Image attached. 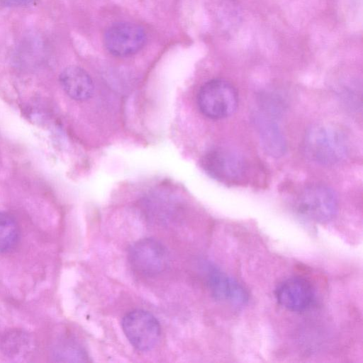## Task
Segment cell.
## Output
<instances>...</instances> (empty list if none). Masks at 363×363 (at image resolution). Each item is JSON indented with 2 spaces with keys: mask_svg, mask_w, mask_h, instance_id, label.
Masks as SVG:
<instances>
[{
  "mask_svg": "<svg viewBox=\"0 0 363 363\" xmlns=\"http://www.w3.org/2000/svg\"><path fill=\"white\" fill-rule=\"evenodd\" d=\"M261 144L271 156H282L286 150V143L278 125L265 114H259L255 119Z\"/></svg>",
  "mask_w": 363,
  "mask_h": 363,
  "instance_id": "cell-11",
  "label": "cell"
},
{
  "mask_svg": "<svg viewBox=\"0 0 363 363\" xmlns=\"http://www.w3.org/2000/svg\"><path fill=\"white\" fill-rule=\"evenodd\" d=\"M238 96L229 82L215 79L206 82L197 96L198 106L208 118L220 119L233 114L238 106Z\"/></svg>",
  "mask_w": 363,
  "mask_h": 363,
  "instance_id": "cell-4",
  "label": "cell"
},
{
  "mask_svg": "<svg viewBox=\"0 0 363 363\" xmlns=\"http://www.w3.org/2000/svg\"><path fill=\"white\" fill-rule=\"evenodd\" d=\"M303 150L311 161L322 165H332L345 157L347 145L345 135L337 128L317 124L307 131Z\"/></svg>",
  "mask_w": 363,
  "mask_h": 363,
  "instance_id": "cell-1",
  "label": "cell"
},
{
  "mask_svg": "<svg viewBox=\"0 0 363 363\" xmlns=\"http://www.w3.org/2000/svg\"><path fill=\"white\" fill-rule=\"evenodd\" d=\"M295 208L302 217L320 223L331 220L338 211V201L335 192L323 184H311L298 195Z\"/></svg>",
  "mask_w": 363,
  "mask_h": 363,
  "instance_id": "cell-3",
  "label": "cell"
},
{
  "mask_svg": "<svg viewBox=\"0 0 363 363\" xmlns=\"http://www.w3.org/2000/svg\"><path fill=\"white\" fill-rule=\"evenodd\" d=\"M18 235L16 220L8 213L0 211V252L11 250L16 245Z\"/></svg>",
  "mask_w": 363,
  "mask_h": 363,
  "instance_id": "cell-12",
  "label": "cell"
},
{
  "mask_svg": "<svg viewBox=\"0 0 363 363\" xmlns=\"http://www.w3.org/2000/svg\"><path fill=\"white\" fill-rule=\"evenodd\" d=\"M275 297L282 307L294 312H302L311 307L315 292L311 282L295 277L280 282L275 289Z\"/></svg>",
  "mask_w": 363,
  "mask_h": 363,
  "instance_id": "cell-8",
  "label": "cell"
},
{
  "mask_svg": "<svg viewBox=\"0 0 363 363\" xmlns=\"http://www.w3.org/2000/svg\"><path fill=\"white\" fill-rule=\"evenodd\" d=\"M205 272L208 287L216 299L238 306L247 302V291L237 280L211 264L205 265Z\"/></svg>",
  "mask_w": 363,
  "mask_h": 363,
  "instance_id": "cell-9",
  "label": "cell"
},
{
  "mask_svg": "<svg viewBox=\"0 0 363 363\" xmlns=\"http://www.w3.org/2000/svg\"><path fill=\"white\" fill-rule=\"evenodd\" d=\"M59 81L65 93L72 99L84 101L94 92V82L90 75L82 68L69 66L60 74Z\"/></svg>",
  "mask_w": 363,
  "mask_h": 363,
  "instance_id": "cell-10",
  "label": "cell"
},
{
  "mask_svg": "<svg viewBox=\"0 0 363 363\" xmlns=\"http://www.w3.org/2000/svg\"><path fill=\"white\" fill-rule=\"evenodd\" d=\"M146 35L142 27L130 22H118L105 32L104 43L107 50L115 56L126 57L140 50Z\"/></svg>",
  "mask_w": 363,
  "mask_h": 363,
  "instance_id": "cell-7",
  "label": "cell"
},
{
  "mask_svg": "<svg viewBox=\"0 0 363 363\" xmlns=\"http://www.w3.org/2000/svg\"><path fill=\"white\" fill-rule=\"evenodd\" d=\"M128 260L133 269L140 275L154 277L163 272L168 264L167 249L153 238H143L129 249Z\"/></svg>",
  "mask_w": 363,
  "mask_h": 363,
  "instance_id": "cell-6",
  "label": "cell"
},
{
  "mask_svg": "<svg viewBox=\"0 0 363 363\" xmlns=\"http://www.w3.org/2000/svg\"><path fill=\"white\" fill-rule=\"evenodd\" d=\"M123 330L130 344L140 351H148L157 344L161 328L156 318L147 311L137 309L122 320Z\"/></svg>",
  "mask_w": 363,
  "mask_h": 363,
  "instance_id": "cell-5",
  "label": "cell"
},
{
  "mask_svg": "<svg viewBox=\"0 0 363 363\" xmlns=\"http://www.w3.org/2000/svg\"><path fill=\"white\" fill-rule=\"evenodd\" d=\"M33 0H0L4 6H22L30 4Z\"/></svg>",
  "mask_w": 363,
  "mask_h": 363,
  "instance_id": "cell-13",
  "label": "cell"
},
{
  "mask_svg": "<svg viewBox=\"0 0 363 363\" xmlns=\"http://www.w3.org/2000/svg\"><path fill=\"white\" fill-rule=\"evenodd\" d=\"M203 166L211 177L227 184L244 183L250 173V165L241 154L223 147L209 151L204 156Z\"/></svg>",
  "mask_w": 363,
  "mask_h": 363,
  "instance_id": "cell-2",
  "label": "cell"
}]
</instances>
